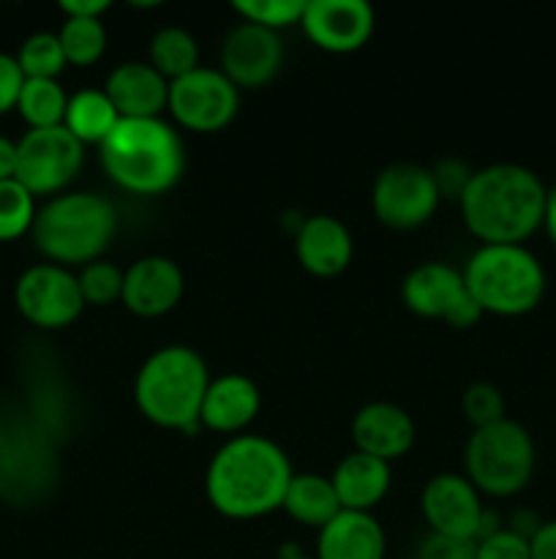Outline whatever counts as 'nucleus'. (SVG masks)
<instances>
[{
	"label": "nucleus",
	"instance_id": "obj_7",
	"mask_svg": "<svg viewBox=\"0 0 556 559\" xmlns=\"http://www.w3.org/2000/svg\"><path fill=\"white\" fill-rule=\"evenodd\" d=\"M461 273L480 311L496 317L529 314L548 287L543 262L527 246H480Z\"/></svg>",
	"mask_w": 556,
	"mask_h": 559
},
{
	"label": "nucleus",
	"instance_id": "obj_29",
	"mask_svg": "<svg viewBox=\"0 0 556 559\" xmlns=\"http://www.w3.org/2000/svg\"><path fill=\"white\" fill-rule=\"evenodd\" d=\"M16 63H20L25 80H58L60 71L69 66L63 47H60L58 33H33L22 41L20 52H16Z\"/></svg>",
	"mask_w": 556,
	"mask_h": 559
},
{
	"label": "nucleus",
	"instance_id": "obj_5",
	"mask_svg": "<svg viewBox=\"0 0 556 559\" xmlns=\"http://www.w3.org/2000/svg\"><path fill=\"white\" fill-rule=\"evenodd\" d=\"M210 380L205 358L194 347L167 344L147 355L136 371L134 402L150 424L196 435L202 431L200 413Z\"/></svg>",
	"mask_w": 556,
	"mask_h": 559
},
{
	"label": "nucleus",
	"instance_id": "obj_35",
	"mask_svg": "<svg viewBox=\"0 0 556 559\" xmlns=\"http://www.w3.org/2000/svg\"><path fill=\"white\" fill-rule=\"evenodd\" d=\"M472 175L474 173L467 167V162H461V158H442V162L431 169V178H434L436 191H439V200H461Z\"/></svg>",
	"mask_w": 556,
	"mask_h": 559
},
{
	"label": "nucleus",
	"instance_id": "obj_1",
	"mask_svg": "<svg viewBox=\"0 0 556 559\" xmlns=\"http://www.w3.org/2000/svg\"><path fill=\"white\" fill-rule=\"evenodd\" d=\"M292 462L276 442L259 435H238L223 442L205 473L210 506L234 522L278 511L292 480Z\"/></svg>",
	"mask_w": 556,
	"mask_h": 559
},
{
	"label": "nucleus",
	"instance_id": "obj_6",
	"mask_svg": "<svg viewBox=\"0 0 556 559\" xmlns=\"http://www.w3.org/2000/svg\"><path fill=\"white\" fill-rule=\"evenodd\" d=\"M114 233L118 211L112 200L96 191H65L38 207L31 238L49 262L71 271L101 260Z\"/></svg>",
	"mask_w": 556,
	"mask_h": 559
},
{
	"label": "nucleus",
	"instance_id": "obj_4",
	"mask_svg": "<svg viewBox=\"0 0 556 559\" xmlns=\"http://www.w3.org/2000/svg\"><path fill=\"white\" fill-rule=\"evenodd\" d=\"M58 478L55 431L31 407L0 399V500L11 508L44 506Z\"/></svg>",
	"mask_w": 556,
	"mask_h": 559
},
{
	"label": "nucleus",
	"instance_id": "obj_25",
	"mask_svg": "<svg viewBox=\"0 0 556 559\" xmlns=\"http://www.w3.org/2000/svg\"><path fill=\"white\" fill-rule=\"evenodd\" d=\"M118 120V109L109 102L104 87H82L74 96H69L63 126L82 145H101Z\"/></svg>",
	"mask_w": 556,
	"mask_h": 559
},
{
	"label": "nucleus",
	"instance_id": "obj_41",
	"mask_svg": "<svg viewBox=\"0 0 556 559\" xmlns=\"http://www.w3.org/2000/svg\"><path fill=\"white\" fill-rule=\"evenodd\" d=\"M543 229L556 249V183L545 191V211H543Z\"/></svg>",
	"mask_w": 556,
	"mask_h": 559
},
{
	"label": "nucleus",
	"instance_id": "obj_31",
	"mask_svg": "<svg viewBox=\"0 0 556 559\" xmlns=\"http://www.w3.org/2000/svg\"><path fill=\"white\" fill-rule=\"evenodd\" d=\"M232 11L243 16V22H254L278 33L283 27L300 25L305 0H234Z\"/></svg>",
	"mask_w": 556,
	"mask_h": 559
},
{
	"label": "nucleus",
	"instance_id": "obj_18",
	"mask_svg": "<svg viewBox=\"0 0 556 559\" xmlns=\"http://www.w3.org/2000/svg\"><path fill=\"white\" fill-rule=\"evenodd\" d=\"M294 254L311 276L333 278L347 271L349 262H352V233L341 218L330 216V213L305 216L294 233Z\"/></svg>",
	"mask_w": 556,
	"mask_h": 559
},
{
	"label": "nucleus",
	"instance_id": "obj_8",
	"mask_svg": "<svg viewBox=\"0 0 556 559\" xmlns=\"http://www.w3.org/2000/svg\"><path fill=\"white\" fill-rule=\"evenodd\" d=\"M537 451L527 426L505 418L485 429H474L463 448V467L480 495L516 497L529 486Z\"/></svg>",
	"mask_w": 556,
	"mask_h": 559
},
{
	"label": "nucleus",
	"instance_id": "obj_13",
	"mask_svg": "<svg viewBox=\"0 0 556 559\" xmlns=\"http://www.w3.org/2000/svg\"><path fill=\"white\" fill-rule=\"evenodd\" d=\"M14 300L20 314L31 325L44 331L69 328L85 309V298L80 293L76 273L55 262H38L27 267L14 287Z\"/></svg>",
	"mask_w": 556,
	"mask_h": 559
},
{
	"label": "nucleus",
	"instance_id": "obj_10",
	"mask_svg": "<svg viewBox=\"0 0 556 559\" xmlns=\"http://www.w3.org/2000/svg\"><path fill=\"white\" fill-rule=\"evenodd\" d=\"M401 300L412 314L439 320L458 331L478 325L483 317L469 295L463 273L447 262H420L412 267L401 282Z\"/></svg>",
	"mask_w": 556,
	"mask_h": 559
},
{
	"label": "nucleus",
	"instance_id": "obj_37",
	"mask_svg": "<svg viewBox=\"0 0 556 559\" xmlns=\"http://www.w3.org/2000/svg\"><path fill=\"white\" fill-rule=\"evenodd\" d=\"M418 559H474V544H469V540L442 538V535L431 533L420 544Z\"/></svg>",
	"mask_w": 556,
	"mask_h": 559
},
{
	"label": "nucleus",
	"instance_id": "obj_15",
	"mask_svg": "<svg viewBox=\"0 0 556 559\" xmlns=\"http://www.w3.org/2000/svg\"><path fill=\"white\" fill-rule=\"evenodd\" d=\"M300 27L314 47L333 55H349L371 41L376 14L374 5L365 0H305Z\"/></svg>",
	"mask_w": 556,
	"mask_h": 559
},
{
	"label": "nucleus",
	"instance_id": "obj_12",
	"mask_svg": "<svg viewBox=\"0 0 556 559\" xmlns=\"http://www.w3.org/2000/svg\"><path fill=\"white\" fill-rule=\"evenodd\" d=\"M167 109L183 129L213 134L234 120L240 109V91L221 69L196 66L191 74L169 82Z\"/></svg>",
	"mask_w": 556,
	"mask_h": 559
},
{
	"label": "nucleus",
	"instance_id": "obj_26",
	"mask_svg": "<svg viewBox=\"0 0 556 559\" xmlns=\"http://www.w3.org/2000/svg\"><path fill=\"white\" fill-rule=\"evenodd\" d=\"M147 63L169 82L191 74L200 66V44H196L194 33L180 25H164L150 38V60Z\"/></svg>",
	"mask_w": 556,
	"mask_h": 559
},
{
	"label": "nucleus",
	"instance_id": "obj_20",
	"mask_svg": "<svg viewBox=\"0 0 556 559\" xmlns=\"http://www.w3.org/2000/svg\"><path fill=\"white\" fill-rule=\"evenodd\" d=\"M104 93L120 118H161L169 107V80L145 60H129L109 71Z\"/></svg>",
	"mask_w": 556,
	"mask_h": 559
},
{
	"label": "nucleus",
	"instance_id": "obj_36",
	"mask_svg": "<svg viewBox=\"0 0 556 559\" xmlns=\"http://www.w3.org/2000/svg\"><path fill=\"white\" fill-rule=\"evenodd\" d=\"M22 85H25V74L16 63V55L0 52V115L16 109Z\"/></svg>",
	"mask_w": 556,
	"mask_h": 559
},
{
	"label": "nucleus",
	"instance_id": "obj_39",
	"mask_svg": "<svg viewBox=\"0 0 556 559\" xmlns=\"http://www.w3.org/2000/svg\"><path fill=\"white\" fill-rule=\"evenodd\" d=\"M107 9V0H60V11L65 16H96V20H101Z\"/></svg>",
	"mask_w": 556,
	"mask_h": 559
},
{
	"label": "nucleus",
	"instance_id": "obj_9",
	"mask_svg": "<svg viewBox=\"0 0 556 559\" xmlns=\"http://www.w3.org/2000/svg\"><path fill=\"white\" fill-rule=\"evenodd\" d=\"M85 164V145L65 126L31 129L16 142L14 178L33 197L63 194Z\"/></svg>",
	"mask_w": 556,
	"mask_h": 559
},
{
	"label": "nucleus",
	"instance_id": "obj_34",
	"mask_svg": "<svg viewBox=\"0 0 556 559\" xmlns=\"http://www.w3.org/2000/svg\"><path fill=\"white\" fill-rule=\"evenodd\" d=\"M474 559H532L529 538L512 533L510 527H501L474 544Z\"/></svg>",
	"mask_w": 556,
	"mask_h": 559
},
{
	"label": "nucleus",
	"instance_id": "obj_3",
	"mask_svg": "<svg viewBox=\"0 0 556 559\" xmlns=\"http://www.w3.org/2000/svg\"><path fill=\"white\" fill-rule=\"evenodd\" d=\"M98 147L112 183L131 194H164L185 173L183 136L164 118H120Z\"/></svg>",
	"mask_w": 556,
	"mask_h": 559
},
{
	"label": "nucleus",
	"instance_id": "obj_27",
	"mask_svg": "<svg viewBox=\"0 0 556 559\" xmlns=\"http://www.w3.org/2000/svg\"><path fill=\"white\" fill-rule=\"evenodd\" d=\"M65 107H69V96L58 80H25L20 102H16V112L31 129L63 126Z\"/></svg>",
	"mask_w": 556,
	"mask_h": 559
},
{
	"label": "nucleus",
	"instance_id": "obj_2",
	"mask_svg": "<svg viewBox=\"0 0 556 559\" xmlns=\"http://www.w3.org/2000/svg\"><path fill=\"white\" fill-rule=\"evenodd\" d=\"M545 191L534 169L499 162L472 175L458 205L480 246H523L543 229Z\"/></svg>",
	"mask_w": 556,
	"mask_h": 559
},
{
	"label": "nucleus",
	"instance_id": "obj_19",
	"mask_svg": "<svg viewBox=\"0 0 556 559\" xmlns=\"http://www.w3.org/2000/svg\"><path fill=\"white\" fill-rule=\"evenodd\" d=\"M354 451L390 464L414 445V420L392 402H371L352 418Z\"/></svg>",
	"mask_w": 556,
	"mask_h": 559
},
{
	"label": "nucleus",
	"instance_id": "obj_17",
	"mask_svg": "<svg viewBox=\"0 0 556 559\" xmlns=\"http://www.w3.org/2000/svg\"><path fill=\"white\" fill-rule=\"evenodd\" d=\"M185 289L183 271L172 257L147 254L131 262L123 276V306L136 317H164L180 304Z\"/></svg>",
	"mask_w": 556,
	"mask_h": 559
},
{
	"label": "nucleus",
	"instance_id": "obj_30",
	"mask_svg": "<svg viewBox=\"0 0 556 559\" xmlns=\"http://www.w3.org/2000/svg\"><path fill=\"white\" fill-rule=\"evenodd\" d=\"M36 197L16 178L0 183V243L22 238L36 222Z\"/></svg>",
	"mask_w": 556,
	"mask_h": 559
},
{
	"label": "nucleus",
	"instance_id": "obj_32",
	"mask_svg": "<svg viewBox=\"0 0 556 559\" xmlns=\"http://www.w3.org/2000/svg\"><path fill=\"white\" fill-rule=\"evenodd\" d=\"M123 276L125 271L107 260H96L82 267L76 273V282H80L85 306H109L123 298Z\"/></svg>",
	"mask_w": 556,
	"mask_h": 559
},
{
	"label": "nucleus",
	"instance_id": "obj_40",
	"mask_svg": "<svg viewBox=\"0 0 556 559\" xmlns=\"http://www.w3.org/2000/svg\"><path fill=\"white\" fill-rule=\"evenodd\" d=\"M16 175V142L0 134V183Z\"/></svg>",
	"mask_w": 556,
	"mask_h": 559
},
{
	"label": "nucleus",
	"instance_id": "obj_14",
	"mask_svg": "<svg viewBox=\"0 0 556 559\" xmlns=\"http://www.w3.org/2000/svg\"><path fill=\"white\" fill-rule=\"evenodd\" d=\"M420 511L434 535L478 544L488 508L483 506V495L467 475L442 473L425 484Z\"/></svg>",
	"mask_w": 556,
	"mask_h": 559
},
{
	"label": "nucleus",
	"instance_id": "obj_38",
	"mask_svg": "<svg viewBox=\"0 0 556 559\" xmlns=\"http://www.w3.org/2000/svg\"><path fill=\"white\" fill-rule=\"evenodd\" d=\"M529 557L532 559H556V519L540 524L537 533L529 538Z\"/></svg>",
	"mask_w": 556,
	"mask_h": 559
},
{
	"label": "nucleus",
	"instance_id": "obj_21",
	"mask_svg": "<svg viewBox=\"0 0 556 559\" xmlns=\"http://www.w3.org/2000/svg\"><path fill=\"white\" fill-rule=\"evenodd\" d=\"M259 407L262 393L251 377L238 374V371L213 377L205 402H202V429L218 431V435H238L259 415Z\"/></svg>",
	"mask_w": 556,
	"mask_h": 559
},
{
	"label": "nucleus",
	"instance_id": "obj_24",
	"mask_svg": "<svg viewBox=\"0 0 556 559\" xmlns=\"http://www.w3.org/2000/svg\"><path fill=\"white\" fill-rule=\"evenodd\" d=\"M281 508L294 522L314 530H322L330 519L341 513V502L333 489V480L319 473H294Z\"/></svg>",
	"mask_w": 556,
	"mask_h": 559
},
{
	"label": "nucleus",
	"instance_id": "obj_28",
	"mask_svg": "<svg viewBox=\"0 0 556 559\" xmlns=\"http://www.w3.org/2000/svg\"><path fill=\"white\" fill-rule=\"evenodd\" d=\"M58 38L71 66H93L107 49V27L96 16H65Z\"/></svg>",
	"mask_w": 556,
	"mask_h": 559
},
{
	"label": "nucleus",
	"instance_id": "obj_11",
	"mask_svg": "<svg viewBox=\"0 0 556 559\" xmlns=\"http://www.w3.org/2000/svg\"><path fill=\"white\" fill-rule=\"evenodd\" d=\"M439 202L431 169L414 162L387 164L371 189L374 216L390 229L423 227L434 218Z\"/></svg>",
	"mask_w": 556,
	"mask_h": 559
},
{
	"label": "nucleus",
	"instance_id": "obj_16",
	"mask_svg": "<svg viewBox=\"0 0 556 559\" xmlns=\"http://www.w3.org/2000/svg\"><path fill=\"white\" fill-rule=\"evenodd\" d=\"M283 66V41L276 31L240 22L227 33L221 47V71L232 85L254 91L265 87Z\"/></svg>",
	"mask_w": 556,
	"mask_h": 559
},
{
	"label": "nucleus",
	"instance_id": "obj_22",
	"mask_svg": "<svg viewBox=\"0 0 556 559\" xmlns=\"http://www.w3.org/2000/svg\"><path fill=\"white\" fill-rule=\"evenodd\" d=\"M387 538L374 513L341 511L319 530L316 559H385Z\"/></svg>",
	"mask_w": 556,
	"mask_h": 559
},
{
	"label": "nucleus",
	"instance_id": "obj_33",
	"mask_svg": "<svg viewBox=\"0 0 556 559\" xmlns=\"http://www.w3.org/2000/svg\"><path fill=\"white\" fill-rule=\"evenodd\" d=\"M461 409L463 418L472 424V429H485V426L499 424V420L507 418L505 396L491 382H474V385H469L463 391Z\"/></svg>",
	"mask_w": 556,
	"mask_h": 559
},
{
	"label": "nucleus",
	"instance_id": "obj_42",
	"mask_svg": "<svg viewBox=\"0 0 556 559\" xmlns=\"http://www.w3.org/2000/svg\"><path fill=\"white\" fill-rule=\"evenodd\" d=\"M278 559H316V557L303 555V551H298V549H287V551H281V555H278Z\"/></svg>",
	"mask_w": 556,
	"mask_h": 559
},
{
	"label": "nucleus",
	"instance_id": "obj_23",
	"mask_svg": "<svg viewBox=\"0 0 556 559\" xmlns=\"http://www.w3.org/2000/svg\"><path fill=\"white\" fill-rule=\"evenodd\" d=\"M341 511L371 513L390 491V464L368 453L352 451L336 464L330 475Z\"/></svg>",
	"mask_w": 556,
	"mask_h": 559
}]
</instances>
